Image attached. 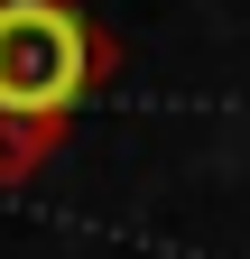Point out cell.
I'll return each instance as SVG.
<instances>
[{"label": "cell", "instance_id": "6da1fadb", "mask_svg": "<svg viewBox=\"0 0 250 259\" xmlns=\"http://www.w3.org/2000/svg\"><path fill=\"white\" fill-rule=\"evenodd\" d=\"M111 74L120 37L84 0H0V185L37 176Z\"/></svg>", "mask_w": 250, "mask_h": 259}]
</instances>
